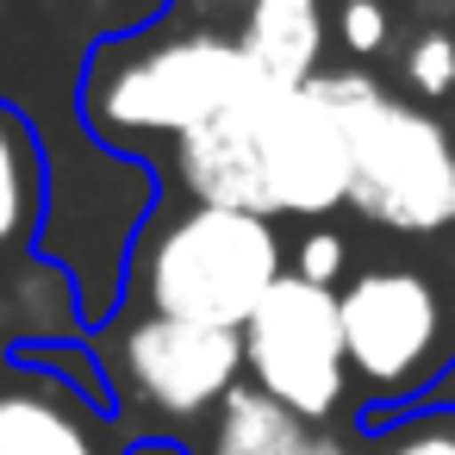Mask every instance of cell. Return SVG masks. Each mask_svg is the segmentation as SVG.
Returning a JSON list of instances; mask_svg holds the SVG:
<instances>
[{
	"label": "cell",
	"instance_id": "obj_11",
	"mask_svg": "<svg viewBox=\"0 0 455 455\" xmlns=\"http://www.w3.org/2000/svg\"><path fill=\"white\" fill-rule=\"evenodd\" d=\"M306 430L312 424H299L281 399H268L262 387L237 380L219 399L212 424H206V455H293L306 443Z\"/></svg>",
	"mask_w": 455,
	"mask_h": 455
},
{
	"label": "cell",
	"instance_id": "obj_10",
	"mask_svg": "<svg viewBox=\"0 0 455 455\" xmlns=\"http://www.w3.org/2000/svg\"><path fill=\"white\" fill-rule=\"evenodd\" d=\"M44 144L38 132L0 107V256H38V231H44Z\"/></svg>",
	"mask_w": 455,
	"mask_h": 455
},
{
	"label": "cell",
	"instance_id": "obj_15",
	"mask_svg": "<svg viewBox=\"0 0 455 455\" xmlns=\"http://www.w3.org/2000/svg\"><path fill=\"white\" fill-rule=\"evenodd\" d=\"M349 57H380L387 38H393V13L387 0H343L337 7V32H331Z\"/></svg>",
	"mask_w": 455,
	"mask_h": 455
},
{
	"label": "cell",
	"instance_id": "obj_14",
	"mask_svg": "<svg viewBox=\"0 0 455 455\" xmlns=\"http://www.w3.org/2000/svg\"><path fill=\"white\" fill-rule=\"evenodd\" d=\"M405 82H411V94H424V100L455 94V38H449V32H418L411 51H405Z\"/></svg>",
	"mask_w": 455,
	"mask_h": 455
},
{
	"label": "cell",
	"instance_id": "obj_6",
	"mask_svg": "<svg viewBox=\"0 0 455 455\" xmlns=\"http://www.w3.org/2000/svg\"><path fill=\"white\" fill-rule=\"evenodd\" d=\"M337 312H343V355H349L362 430L418 405L430 393V380L455 362L449 306H443L436 281L411 262L355 268L337 287Z\"/></svg>",
	"mask_w": 455,
	"mask_h": 455
},
{
	"label": "cell",
	"instance_id": "obj_17",
	"mask_svg": "<svg viewBox=\"0 0 455 455\" xmlns=\"http://www.w3.org/2000/svg\"><path fill=\"white\" fill-rule=\"evenodd\" d=\"M125 455H194V449H188V436H132Z\"/></svg>",
	"mask_w": 455,
	"mask_h": 455
},
{
	"label": "cell",
	"instance_id": "obj_4",
	"mask_svg": "<svg viewBox=\"0 0 455 455\" xmlns=\"http://www.w3.org/2000/svg\"><path fill=\"white\" fill-rule=\"evenodd\" d=\"M312 88L349 138V212L393 237L455 231V138L411 100H393L362 69H318Z\"/></svg>",
	"mask_w": 455,
	"mask_h": 455
},
{
	"label": "cell",
	"instance_id": "obj_2",
	"mask_svg": "<svg viewBox=\"0 0 455 455\" xmlns=\"http://www.w3.org/2000/svg\"><path fill=\"white\" fill-rule=\"evenodd\" d=\"M281 275H287V243L275 219L200 206V200L181 206L156 200V212L132 243L119 312H163V318L243 331Z\"/></svg>",
	"mask_w": 455,
	"mask_h": 455
},
{
	"label": "cell",
	"instance_id": "obj_8",
	"mask_svg": "<svg viewBox=\"0 0 455 455\" xmlns=\"http://www.w3.org/2000/svg\"><path fill=\"white\" fill-rule=\"evenodd\" d=\"M132 430L44 368H0V455H125Z\"/></svg>",
	"mask_w": 455,
	"mask_h": 455
},
{
	"label": "cell",
	"instance_id": "obj_9",
	"mask_svg": "<svg viewBox=\"0 0 455 455\" xmlns=\"http://www.w3.org/2000/svg\"><path fill=\"white\" fill-rule=\"evenodd\" d=\"M237 44H243V57L256 63L262 82L306 88L324 69V44H331L324 0H250Z\"/></svg>",
	"mask_w": 455,
	"mask_h": 455
},
{
	"label": "cell",
	"instance_id": "obj_16",
	"mask_svg": "<svg viewBox=\"0 0 455 455\" xmlns=\"http://www.w3.org/2000/svg\"><path fill=\"white\" fill-rule=\"evenodd\" d=\"M293 455H355V443H349V436H337V430L324 424V430H306V443H299Z\"/></svg>",
	"mask_w": 455,
	"mask_h": 455
},
{
	"label": "cell",
	"instance_id": "obj_5",
	"mask_svg": "<svg viewBox=\"0 0 455 455\" xmlns=\"http://www.w3.org/2000/svg\"><path fill=\"white\" fill-rule=\"evenodd\" d=\"M88 337L132 436H181L194 424H212L219 399L243 380V337L219 324L119 312Z\"/></svg>",
	"mask_w": 455,
	"mask_h": 455
},
{
	"label": "cell",
	"instance_id": "obj_12",
	"mask_svg": "<svg viewBox=\"0 0 455 455\" xmlns=\"http://www.w3.org/2000/svg\"><path fill=\"white\" fill-rule=\"evenodd\" d=\"M362 455H455V411L405 405L399 418L362 430Z\"/></svg>",
	"mask_w": 455,
	"mask_h": 455
},
{
	"label": "cell",
	"instance_id": "obj_7",
	"mask_svg": "<svg viewBox=\"0 0 455 455\" xmlns=\"http://www.w3.org/2000/svg\"><path fill=\"white\" fill-rule=\"evenodd\" d=\"M237 337H243V380L281 399L299 424L324 430L355 405L337 287H312L287 268Z\"/></svg>",
	"mask_w": 455,
	"mask_h": 455
},
{
	"label": "cell",
	"instance_id": "obj_3",
	"mask_svg": "<svg viewBox=\"0 0 455 455\" xmlns=\"http://www.w3.org/2000/svg\"><path fill=\"white\" fill-rule=\"evenodd\" d=\"M256 63L243 57L237 38L188 32V38H156L132 32L94 51L88 82H82V119L107 150H125L144 163L150 138H188L194 125L219 119L256 88Z\"/></svg>",
	"mask_w": 455,
	"mask_h": 455
},
{
	"label": "cell",
	"instance_id": "obj_1",
	"mask_svg": "<svg viewBox=\"0 0 455 455\" xmlns=\"http://www.w3.org/2000/svg\"><path fill=\"white\" fill-rule=\"evenodd\" d=\"M169 175L200 206L324 225L349 200V138L312 82H256L237 107L169 144Z\"/></svg>",
	"mask_w": 455,
	"mask_h": 455
},
{
	"label": "cell",
	"instance_id": "obj_13",
	"mask_svg": "<svg viewBox=\"0 0 455 455\" xmlns=\"http://www.w3.org/2000/svg\"><path fill=\"white\" fill-rule=\"evenodd\" d=\"M287 268H293L299 281H312V287H343V281H349V243H343V231L312 225V231L287 250Z\"/></svg>",
	"mask_w": 455,
	"mask_h": 455
}]
</instances>
